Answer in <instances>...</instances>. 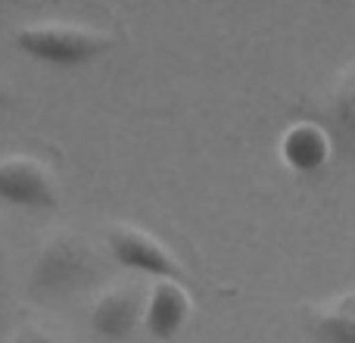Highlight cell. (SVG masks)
<instances>
[{"label": "cell", "mask_w": 355, "mask_h": 343, "mask_svg": "<svg viewBox=\"0 0 355 343\" xmlns=\"http://www.w3.org/2000/svg\"><path fill=\"white\" fill-rule=\"evenodd\" d=\"M12 41H16L19 53H25L28 60L56 69H81L116 47L112 31L87 22H69V19L28 22L12 35Z\"/></svg>", "instance_id": "6da1fadb"}, {"label": "cell", "mask_w": 355, "mask_h": 343, "mask_svg": "<svg viewBox=\"0 0 355 343\" xmlns=\"http://www.w3.org/2000/svg\"><path fill=\"white\" fill-rule=\"evenodd\" d=\"M94 253L75 234H60L47 240L37 253L28 275V294L35 300H60V296L78 294L94 278Z\"/></svg>", "instance_id": "7a4b0ae2"}, {"label": "cell", "mask_w": 355, "mask_h": 343, "mask_svg": "<svg viewBox=\"0 0 355 343\" xmlns=\"http://www.w3.org/2000/svg\"><path fill=\"white\" fill-rule=\"evenodd\" d=\"M106 250L122 269L147 275L153 281H187V269L178 253L147 228L112 225L106 231Z\"/></svg>", "instance_id": "3957f363"}, {"label": "cell", "mask_w": 355, "mask_h": 343, "mask_svg": "<svg viewBox=\"0 0 355 343\" xmlns=\"http://www.w3.org/2000/svg\"><path fill=\"white\" fill-rule=\"evenodd\" d=\"M0 200L16 209H56L60 184L50 166L25 153H12L0 160Z\"/></svg>", "instance_id": "277c9868"}, {"label": "cell", "mask_w": 355, "mask_h": 343, "mask_svg": "<svg viewBox=\"0 0 355 343\" xmlns=\"http://www.w3.org/2000/svg\"><path fill=\"white\" fill-rule=\"evenodd\" d=\"M277 156H281L284 169L293 175H321L331 160L337 156V144L324 122L318 119H293L284 125L281 137H277Z\"/></svg>", "instance_id": "5b68a950"}, {"label": "cell", "mask_w": 355, "mask_h": 343, "mask_svg": "<svg viewBox=\"0 0 355 343\" xmlns=\"http://www.w3.org/2000/svg\"><path fill=\"white\" fill-rule=\"evenodd\" d=\"M144 294L131 284L110 287L91 306V331L103 343H128L144 325Z\"/></svg>", "instance_id": "8992f818"}, {"label": "cell", "mask_w": 355, "mask_h": 343, "mask_svg": "<svg viewBox=\"0 0 355 343\" xmlns=\"http://www.w3.org/2000/svg\"><path fill=\"white\" fill-rule=\"evenodd\" d=\"M193 315V296L184 281H156L144 303V331L153 340L168 343L187 328Z\"/></svg>", "instance_id": "52a82bcc"}, {"label": "cell", "mask_w": 355, "mask_h": 343, "mask_svg": "<svg viewBox=\"0 0 355 343\" xmlns=\"http://www.w3.org/2000/svg\"><path fill=\"white\" fill-rule=\"evenodd\" d=\"M324 125L331 128L337 153L355 166V60L340 69L324 106Z\"/></svg>", "instance_id": "ba28073f"}, {"label": "cell", "mask_w": 355, "mask_h": 343, "mask_svg": "<svg viewBox=\"0 0 355 343\" xmlns=\"http://www.w3.org/2000/svg\"><path fill=\"white\" fill-rule=\"evenodd\" d=\"M315 343H355V290H343L309 309Z\"/></svg>", "instance_id": "9c48e42d"}, {"label": "cell", "mask_w": 355, "mask_h": 343, "mask_svg": "<svg viewBox=\"0 0 355 343\" xmlns=\"http://www.w3.org/2000/svg\"><path fill=\"white\" fill-rule=\"evenodd\" d=\"M10 343H56L50 334H44V331H35V328H28V331H22V334H16Z\"/></svg>", "instance_id": "30bf717a"}, {"label": "cell", "mask_w": 355, "mask_h": 343, "mask_svg": "<svg viewBox=\"0 0 355 343\" xmlns=\"http://www.w3.org/2000/svg\"><path fill=\"white\" fill-rule=\"evenodd\" d=\"M6 103H10V94H6L3 87H0V106H6Z\"/></svg>", "instance_id": "8fae6325"}, {"label": "cell", "mask_w": 355, "mask_h": 343, "mask_svg": "<svg viewBox=\"0 0 355 343\" xmlns=\"http://www.w3.org/2000/svg\"><path fill=\"white\" fill-rule=\"evenodd\" d=\"M3 271H6V265H3V253H0V287H3Z\"/></svg>", "instance_id": "7c38bea8"}]
</instances>
